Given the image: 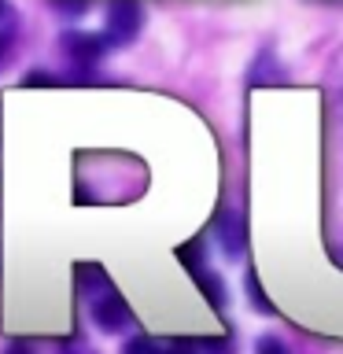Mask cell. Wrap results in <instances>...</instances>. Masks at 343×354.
<instances>
[{
	"instance_id": "9c48e42d",
	"label": "cell",
	"mask_w": 343,
	"mask_h": 354,
	"mask_svg": "<svg viewBox=\"0 0 343 354\" xmlns=\"http://www.w3.org/2000/svg\"><path fill=\"white\" fill-rule=\"evenodd\" d=\"M4 354H37V351H33V343H26V339H11L4 347Z\"/></svg>"
},
{
	"instance_id": "8fae6325",
	"label": "cell",
	"mask_w": 343,
	"mask_h": 354,
	"mask_svg": "<svg viewBox=\"0 0 343 354\" xmlns=\"http://www.w3.org/2000/svg\"><path fill=\"white\" fill-rule=\"evenodd\" d=\"M55 8H63V11H85L89 0H55Z\"/></svg>"
},
{
	"instance_id": "277c9868",
	"label": "cell",
	"mask_w": 343,
	"mask_h": 354,
	"mask_svg": "<svg viewBox=\"0 0 343 354\" xmlns=\"http://www.w3.org/2000/svg\"><path fill=\"white\" fill-rule=\"evenodd\" d=\"M15 41H19V15H15V8H11L8 0H0V63L11 55Z\"/></svg>"
},
{
	"instance_id": "3957f363",
	"label": "cell",
	"mask_w": 343,
	"mask_h": 354,
	"mask_svg": "<svg viewBox=\"0 0 343 354\" xmlns=\"http://www.w3.org/2000/svg\"><path fill=\"white\" fill-rule=\"evenodd\" d=\"M140 26H144V11L137 0H115L107 11V26H104L107 48H126V44H133Z\"/></svg>"
},
{
	"instance_id": "5b68a950",
	"label": "cell",
	"mask_w": 343,
	"mask_h": 354,
	"mask_svg": "<svg viewBox=\"0 0 343 354\" xmlns=\"http://www.w3.org/2000/svg\"><path fill=\"white\" fill-rule=\"evenodd\" d=\"M218 240H221V248H225L229 259H237V254L243 251V229H240L237 214H221V221H218Z\"/></svg>"
},
{
	"instance_id": "52a82bcc",
	"label": "cell",
	"mask_w": 343,
	"mask_h": 354,
	"mask_svg": "<svg viewBox=\"0 0 343 354\" xmlns=\"http://www.w3.org/2000/svg\"><path fill=\"white\" fill-rule=\"evenodd\" d=\"M254 354H292V351H288V343L281 336H259L254 339Z\"/></svg>"
},
{
	"instance_id": "7c38bea8",
	"label": "cell",
	"mask_w": 343,
	"mask_h": 354,
	"mask_svg": "<svg viewBox=\"0 0 343 354\" xmlns=\"http://www.w3.org/2000/svg\"><path fill=\"white\" fill-rule=\"evenodd\" d=\"M63 354H96L93 347H85V343H71V347H66Z\"/></svg>"
},
{
	"instance_id": "ba28073f",
	"label": "cell",
	"mask_w": 343,
	"mask_h": 354,
	"mask_svg": "<svg viewBox=\"0 0 343 354\" xmlns=\"http://www.w3.org/2000/svg\"><path fill=\"white\" fill-rule=\"evenodd\" d=\"M332 96H336V115L343 122V63H340V71H336V85H332Z\"/></svg>"
},
{
	"instance_id": "6da1fadb",
	"label": "cell",
	"mask_w": 343,
	"mask_h": 354,
	"mask_svg": "<svg viewBox=\"0 0 343 354\" xmlns=\"http://www.w3.org/2000/svg\"><path fill=\"white\" fill-rule=\"evenodd\" d=\"M77 292H82L85 306H89V317H93V325L100 332H107V336H118V332H126L137 325V317H133V310L126 306V299L118 295V288L111 284V277L100 270V266H77Z\"/></svg>"
},
{
	"instance_id": "30bf717a",
	"label": "cell",
	"mask_w": 343,
	"mask_h": 354,
	"mask_svg": "<svg viewBox=\"0 0 343 354\" xmlns=\"http://www.w3.org/2000/svg\"><path fill=\"white\" fill-rule=\"evenodd\" d=\"M163 354H196V351H192V343L177 339V343H163Z\"/></svg>"
},
{
	"instance_id": "7a4b0ae2",
	"label": "cell",
	"mask_w": 343,
	"mask_h": 354,
	"mask_svg": "<svg viewBox=\"0 0 343 354\" xmlns=\"http://www.w3.org/2000/svg\"><path fill=\"white\" fill-rule=\"evenodd\" d=\"M59 48L63 55L77 66V82H85V77H93V71L100 63H104V52H107V41L104 33H89V30H66L59 37Z\"/></svg>"
},
{
	"instance_id": "8992f818",
	"label": "cell",
	"mask_w": 343,
	"mask_h": 354,
	"mask_svg": "<svg viewBox=\"0 0 343 354\" xmlns=\"http://www.w3.org/2000/svg\"><path fill=\"white\" fill-rule=\"evenodd\" d=\"M122 354H163V343L151 339V336H144V332H137L133 339H126Z\"/></svg>"
}]
</instances>
